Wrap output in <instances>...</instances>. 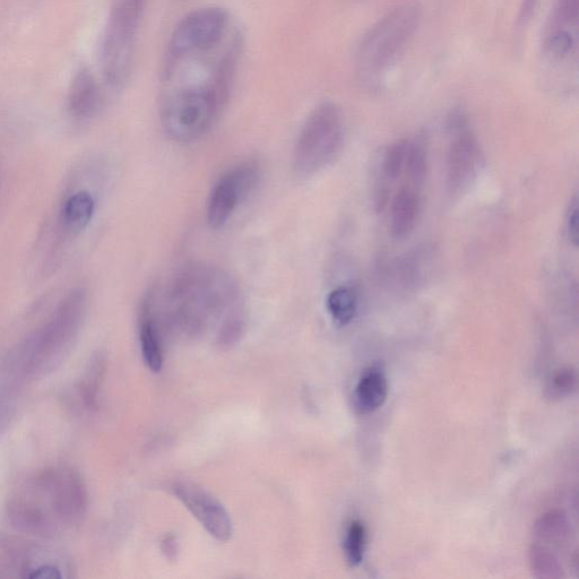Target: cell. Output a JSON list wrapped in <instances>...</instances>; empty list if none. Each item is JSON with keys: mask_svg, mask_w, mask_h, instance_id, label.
I'll return each mask as SVG.
<instances>
[{"mask_svg": "<svg viewBox=\"0 0 579 579\" xmlns=\"http://www.w3.org/2000/svg\"><path fill=\"white\" fill-rule=\"evenodd\" d=\"M88 506L81 475L67 466H56L23 482L8 499L6 513L15 530L51 539L79 526Z\"/></svg>", "mask_w": 579, "mask_h": 579, "instance_id": "cell-1", "label": "cell"}, {"mask_svg": "<svg viewBox=\"0 0 579 579\" xmlns=\"http://www.w3.org/2000/svg\"><path fill=\"white\" fill-rule=\"evenodd\" d=\"M86 299L84 289L69 291L49 321L8 353L5 374L15 380L36 379L62 364L80 332Z\"/></svg>", "mask_w": 579, "mask_h": 579, "instance_id": "cell-2", "label": "cell"}, {"mask_svg": "<svg viewBox=\"0 0 579 579\" xmlns=\"http://www.w3.org/2000/svg\"><path fill=\"white\" fill-rule=\"evenodd\" d=\"M231 85L216 72L203 83L179 85L168 92L161 108L164 132L176 142H190L212 127L229 99Z\"/></svg>", "mask_w": 579, "mask_h": 579, "instance_id": "cell-3", "label": "cell"}, {"mask_svg": "<svg viewBox=\"0 0 579 579\" xmlns=\"http://www.w3.org/2000/svg\"><path fill=\"white\" fill-rule=\"evenodd\" d=\"M167 299L181 321L197 323L215 311L236 308L238 291L229 275L212 266L194 265L178 275Z\"/></svg>", "mask_w": 579, "mask_h": 579, "instance_id": "cell-4", "label": "cell"}, {"mask_svg": "<svg viewBox=\"0 0 579 579\" xmlns=\"http://www.w3.org/2000/svg\"><path fill=\"white\" fill-rule=\"evenodd\" d=\"M145 5L146 0H112L100 49L103 79L111 89L124 88L131 76Z\"/></svg>", "mask_w": 579, "mask_h": 579, "instance_id": "cell-5", "label": "cell"}, {"mask_svg": "<svg viewBox=\"0 0 579 579\" xmlns=\"http://www.w3.org/2000/svg\"><path fill=\"white\" fill-rule=\"evenodd\" d=\"M421 22V8L414 3L397 6L382 17L362 38L357 64L362 74L383 73L408 47Z\"/></svg>", "mask_w": 579, "mask_h": 579, "instance_id": "cell-6", "label": "cell"}, {"mask_svg": "<svg viewBox=\"0 0 579 579\" xmlns=\"http://www.w3.org/2000/svg\"><path fill=\"white\" fill-rule=\"evenodd\" d=\"M344 140L342 112L332 102L317 106L302 126L293 153V170L301 178L314 176L341 151Z\"/></svg>", "mask_w": 579, "mask_h": 579, "instance_id": "cell-7", "label": "cell"}, {"mask_svg": "<svg viewBox=\"0 0 579 579\" xmlns=\"http://www.w3.org/2000/svg\"><path fill=\"white\" fill-rule=\"evenodd\" d=\"M230 15L222 7H204L179 22L169 42L168 58L179 59L218 47L227 36Z\"/></svg>", "mask_w": 579, "mask_h": 579, "instance_id": "cell-8", "label": "cell"}, {"mask_svg": "<svg viewBox=\"0 0 579 579\" xmlns=\"http://www.w3.org/2000/svg\"><path fill=\"white\" fill-rule=\"evenodd\" d=\"M66 563L56 553L13 539L0 540V577L63 578ZM67 572V570H66Z\"/></svg>", "mask_w": 579, "mask_h": 579, "instance_id": "cell-9", "label": "cell"}, {"mask_svg": "<svg viewBox=\"0 0 579 579\" xmlns=\"http://www.w3.org/2000/svg\"><path fill=\"white\" fill-rule=\"evenodd\" d=\"M258 180L259 168L254 162L240 164L218 180L207 205V222L212 229L226 226L238 205L252 194Z\"/></svg>", "mask_w": 579, "mask_h": 579, "instance_id": "cell-10", "label": "cell"}, {"mask_svg": "<svg viewBox=\"0 0 579 579\" xmlns=\"http://www.w3.org/2000/svg\"><path fill=\"white\" fill-rule=\"evenodd\" d=\"M171 491L214 539L228 542L232 538L231 517L209 491L187 481L175 482Z\"/></svg>", "mask_w": 579, "mask_h": 579, "instance_id": "cell-11", "label": "cell"}, {"mask_svg": "<svg viewBox=\"0 0 579 579\" xmlns=\"http://www.w3.org/2000/svg\"><path fill=\"white\" fill-rule=\"evenodd\" d=\"M458 132L451 144L447 160V187L452 194L468 186L477 171L480 153L475 137L464 127L461 116L457 119Z\"/></svg>", "mask_w": 579, "mask_h": 579, "instance_id": "cell-12", "label": "cell"}, {"mask_svg": "<svg viewBox=\"0 0 579 579\" xmlns=\"http://www.w3.org/2000/svg\"><path fill=\"white\" fill-rule=\"evenodd\" d=\"M102 105L103 94L97 79L88 67H80L68 89L69 114L75 119L88 120L98 114Z\"/></svg>", "mask_w": 579, "mask_h": 579, "instance_id": "cell-13", "label": "cell"}, {"mask_svg": "<svg viewBox=\"0 0 579 579\" xmlns=\"http://www.w3.org/2000/svg\"><path fill=\"white\" fill-rule=\"evenodd\" d=\"M95 211L93 196L81 190L68 197L59 215V224L67 236L76 237L88 228Z\"/></svg>", "mask_w": 579, "mask_h": 579, "instance_id": "cell-14", "label": "cell"}, {"mask_svg": "<svg viewBox=\"0 0 579 579\" xmlns=\"http://www.w3.org/2000/svg\"><path fill=\"white\" fill-rule=\"evenodd\" d=\"M388 383L382 370L370 368L359 379L354 391V402L361 413H373L387 400Z\"/></svg>", "mask_w": 579, "mask_h": 579, "instance_id": "cell-15", "label": "cell"}, {"mask_svg": "<svg viewBox=\"0 0 579 579\" xmlns=\"http://www.w3.org/2000/svg\"><path fill=\"white\" fill-rule=\"evenodd\" d=\"M145 301L140 319V342L143 360L152 373L158 374L163 368L164 357L157 324L152 315L150 297Z\"/></svg>", "mask_w": 579, "mask_h": 579, "instance_id": "cell-16", "label": "cell"}, {"mask_svg": "<svg viewBox=\"0 0 579 579\" xmlns=\"http://www.w3.org/2000/svg\"><path fill=\"white\" fill-rule=\"evenodd\" d=\"M420 212L419 196L414 190L404 188L394 198L391 231L396 239H404L416 227Z\"/></svg>", "mask_w": 579, "mask_h": 579, "instance_id": "cell-17", "label": "cell"}, {"mask_svg": "<svg viewBox=\"0 0 579 579\" xmlns=\"http://www.w3.org/2000/svg\"><path fill=\"white\" fill-rule=\"evenodd\" d=\"M326 306L328 313L337 325H348L357 315V293L349 287L336 288L328 295Z\"/></svg>", "mask_w": 579, "mask_h": 579, "instance_id": "cell-18", "label": "cell"}, {"mask_svg": "<svg viewBox=\"0 0 579 579\" xmlns=\"http://www.w3.org/2000/svg\"><path fill=\"white\" fill-rule=\"evenodd\" d=\"M535 534L544 541L566 542L572 534V529L564 512L551 511L535 524Z\"/></svg>", "mask_w": 579, "mask_h": 579, "instance_id": "cell-19", "label": "cell"}, {"mask_svg": "<svg viewBox=\"0 0 579 579\" xmlns=\"http://www.w3.org/2000/svg\"><path fill=\"white\" fill-rule=\"evenodd\" d=\"M367 532L364 523L353 521L345 533L343 551L347 563L351 567H358L365 558Z\"/></svg>", "mask_w": 579, "mask_h": 579, "instance_id": "cell-20", "label": "cell"}, {"mask_svg": "<svg viewBox=\"0 0 579 579\" xmlns=\"http://www.w3.org/2000/svg\"><path fill=\"white\" fill-rule=\"evenodd\" d=\"M533 573L540 578L563 577V567L552 551L540 544H533L530 551Z\"/></svg>", "mask_w": 579, "mask_h": 579, "instance_id": "cell-21", "label": "cell"}, {"mask_svg": "<svg viewBox=\"0 0 579 579\" xmlns=\"http://www.w3.org/2000/svg\"><path fill=\"white\" fill-rule=\"evenodd\" d=\"M577 375L573 368H560L553 373L546 388L550 400H563L576 392Z\"/></svg>", "mask_w": 579, "mask_h": 579, "instance_id": "cell-22", "label": "cell"}, {"mask_svg": "<svg viewBox=\"0 0 579 579\" xmlns=\"http://www.w3.org/2000/svg\"><path fill=\"white\" fill-rule=\"evenodd\" d=\"M103 362H105V360H103L101 356L95 357L91 362L88 373H86L83 382L80 385L81 401L85 405V408L89 410L94 409L95 406H97Z\"/></svg>", "mask_w": 579, "mask_h": 579, "instance_id": "cell-23", "label": "cell"}, {"mask_svg": "<svg viewBox=\"0 0 579 579\" xmlns=\"http://www.w3.org/2000/svg\"><path fill=\"white\" fill-rule=\"evenodd\" d=\"M546 39L548 53L555 58L563 59L572 53L575 39L566 27H556Z\"/></svg>", "mask_w": 579, "mask_h": 579, "instance_id": "cell-24", "label": "cell"}, {"mask_svg": "<svg viewBox=\"0 0 579 579\" xmlns=\"http://www.w3.org/2000/svg\"><path fill=\"white\" fill-rule=\"evenodd\" d=\"M405 166L412 183L421 186L427 176V157L422 146L419 144L409 146Z\"/></svg>", "mask_w": 579, "mask_h": 579, "instance_id": "cell-25", "label": "cell"}, {"mask_svg": "<svg viewBox=\"0 0 579 579\" xmlns=\"http://www.w3.org/2000/svg\"><path fill=\"white\" fill-rule=\"evenodd\" d=\"M408 143L401 141L393 144L387 150L384 158V175L391 180L397 179L401 176L406 162V155H408Z\"/></svg>", "mask_w": 579, "mask_h": 579, "instance_id": "cell-26", "label": "cell"}, {"mask_svg": "<svg viewBox=\"0 0 579 579\" xmlns=\"http://www.w3.org/2000/svg\"><path fill=\"white\" fill-rule=\"evenodd\" d=\"M244 331V319L241 317L239 310L232 311L230 315L224 319L219 333V343L221 347H230L235 344L241 333Z\"/></svg>", "mask_w": 579, "mask_h": 579, "instance_id": "cell-27", "label": "cell"}, {"mask_svg": "<svg viewBox=\"0 0 579 579\" xmlns=\"http://www.w3.org/2000/svg\"><path fill=\"white\" fill-rule=\"evenodd\" d=\"M568 237L572 243L578 245V202L575 197L569 205L566 219Z\"/></svg>", "mask_w": 579, "mask_h": 579, "instance_id": "cell-28", "label": "cell"}, {"mask_svg": "<svg viewBox=\"0 0 579 579\" xmlns=\"http://www.w3.org/2000/svg\"><path fill=\"white\" fill-rule=\"evenodd\" d=\"M161 550L168 560L176 561L179 553V542L175 535H166L161 541Z\"/></svg>", "mask_w": 579, "mask_h": 579, "instance_id": "cell-29", "label": "cell"}]
</instances>
